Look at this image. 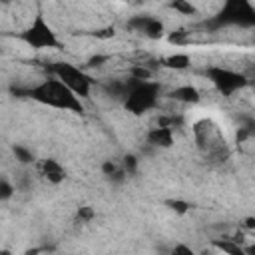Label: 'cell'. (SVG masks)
I'll list each match as a JSON object with an SVG mask.
<instances>
[{
    "instance_id": "obj_1",
    "label": "cell",
    "mask_w": 255,
    "mask_h": 255,
    "mask_svg": "<svg viewBox=\"0 0 255 255\" xmlns=\"http://www.w3.org/2000/svg\"><path fill=\"white\" fill-rule=\"evenodd\" d=\"M191 135L197 149L205 155L209 163L221 165L229 159L231 149L227 145V139L223 135L221 126L211 118H199L191 124Z\"/></svg>"
},
{
    "instance_id": "obj_2",
    "label": "cell",
    "mask_w": 255,
    "mask_h": 255,
    "mask_svg": "<svg viewBox=\"0 0 255 255\" xmlns=\"http://www.w3.org/2000/svg\"><path fill=\"white\" fill-rule=\"evenodd\" d=\"M26 94L34 102H38L42 106H48V108H56V110H64V112H76V114L84 112L82 100L54 76H48V78L40 80L38 84L28 88Z\"/></svg>"
},
{
    "instance_id": "obj_3",
    "label": "cell",
    "mask_w": 255,
    "mask_h": 255,
    "mask_svg": "<svg viewBox=\"0 0 255 255\" xmlns=\"http://www.w3.org/2000/svg\"><path fill=\"white\" fill-rule=\"evenodd\" d=\"M159 98H161L159 82H153V80L139 82V80L129 78V88L124 100V108L133 116H143L159 106Z\"/></svg>"
},
{
    "instance_id": "obj_4",
    "label": "cell",
    "mask_w": 255,
    "mask_h": 255,
    "mask_svg": "<svg viewBox=\"0 0 255 255\" xmlns=\"http://www.w3.org/2000/svg\"><path fill=\"white\" fill-rule=\"evenodd\" d=\"M50 76L58 78L66 88H70L80 100H88L92 96V88L96 80L80 66H74L70 62H54L50 66Z\"/></svg>"
},
{
    "instance_id": "obj_5",
    "label": "cell",
    "mask_w": 255,
    "mask_h": 255,
    "mask_svg": "<svg viewBox=\"0 0 255 255\" xmlns=\"http://www.w3.org/2000/svg\"><path fill=\"white\" fill-rule=\"evenodd\" d=\"M209 24L213 28H221V26L255 28V4L245 0H229L219 6L217 14L211 16Z\"/></svg>"
},
{
    "instance_id": "obj_6",
    "label": "cell",
    "mask_w": 255,
    "mask_h": 255,
    "mask_svg": "<svg viewBox=\"0 0 255 255\" xmlns=\"http://www.w3.org/2000/svg\"><path fill=\"white\" fill-rule=\"evenodd\" d=\"M18 38L32 50H58L60 38L54 32V28L48 24L44 14H34L28 26L18 34Z\"/></svg>"
},
{
    "instance_id": "obj_7",
    "label": "cell",
    "mask_w": 255,
    "mask_h": 255,
    "mask_svg": "<svg viewBox=\"0 0 255 255\" xmlns=\"http://www.w3.org/2000/svg\"><path fill=\"white\" fill-rule=\"evenodd\" d=\"M205 76L211 82V86L215 88V92L225 96V98H231L249 86L241 72L225 68V66H209L205 70Z\"/></svg>"
},
{
    "instance_id": "obj_8",
    "label": "cell",
    "mask_w": 255,
    "mask_h": 255,
    "mask_svg": "<svg viewBox=\"0 0 255 255\" xmlns=\"http://www.w3.org/2000/svg\"><path fill=\"white\" fill-rule=\"evenodd\" d=\"M128 28H131L133 32L141 34L143 38H149V40H159L165 32V26L159 18L155 16H133L128 20Z\"/></svg>"
},
{
    "instance_id": "obj_9",
    "label": "cell",
    "mask_w": 255,
    "mask_h": 255,
    "mask_svg": "<svg viewBox=\"0 0 255 255\" xmlns=\"http://www.w3.org/2000/svg\"><path fill=\"white\" fill-rule=\"evenodd\" d=\"M173 131L175 129L165 128V126H151L145 131V143L149 147H155V149H169L175 143V133Z\"/></svg>"
},
{
    "instance_id": "obj_10",
    "label": "cell",
    "mask_w": 255,
    "mask_h": 255,
    "mask_svg": "<svg viewBox=\"0 0 255 255\" xmlns=\"http://www.w3.org/2000/svg\"><path fill=\"white\" fill-rule=\"evenodd\" d=\"M38 173H40L48 183H52V185H60V183H64L66 177H68L66 167H64L58 159H54V157L42 159V161L38 163Z\"/></svg>"
},
{
    "instance_id": "obj_11",
    "label": "cell",
    "mask_w": 255,
    "mask_h": 255,
    "mask_svg": "<svg viewBox=\"0 0 255 255\" xmlns=\"http://www.w3.org/2000/svg\"><path fill=\"white\" fill-rule=\"evenodd\" d=\"M167 100H171L179 106H195L201 100V92L191 84H181L167 92Z\"/></svg>"
},
{
    "instance_id": "obj_12",
    "label": "cell",
    "mask_w": 255,
    "mask_h": 255,
    "mask_svg": "<svg viewBox=\"0 0 255 255\" xmlns=\"http://www.w3.org/2000/svg\"><path fill=\"white\" fill-rule=\"evenodd\" d=\"M211 245L223 255H247L245 245L241 241H237L233 235H221L217 239H211Z\"/></svg>"
},
{
    "instance_id": "obj_13",
    "label": "cell",
    "mask_w": 255,
    "mask_h": 255,
    "mask_svg": "<svg viewBox=\"0 0 255 255\" xmlns=\"http://www.w3.org/2000/svg\"><path fill=\"white\" fill-rule=\"evenodd\" d=\"M161 66L169 68V70H185L191 66V56L185 54V52H175V54H169L161 60Z\"/></svg>"
},
{
    "instance_id": "obj_14",
    "label": "cell",
    "mask_w": 255,
    "mask_h": 255,
    "mask_svg": "<svg viewBox=\"0 0 255 255\" xmlns=\"http://www.w3.org/2000/svg\"><path fill=\"white\" fill-rule=\"evenodd\" d=\"M167 8H171L179 16H195L197 14V6L191 2H185V0H175V2L167 4Z\"/></svg>"
},
{
    "instance_id": "obj_15",
    "label": "cell",
    "mask_w": 255,
    "mask_h": 255,
    "mask_svg": "<svg viewBox=\"0 0 255 255\" xmlns=\"http://www.w3.org/2000/svg\"><path fill=\"white\" fill-rule=\"evenodd\" d=\"M14 157L18 159V163H22V165H30V163H34V153L32 151H28L26 147H22V145H14Z\"/></svg>"
},
{
    "instance_id": "obj_16",
    "label": "cell",
    "mask_w": 255,
    "mask_h": 255,
    "mask_svg": "<svg viewBox=\"0 0 255 255\" xmlns=\"http://www.w3.org/2000/svg\"><path fill=\"white\" fill-rule=\"evenodd\" d=\"M94 219H96V209H94V207H90V205L78 207V211H76V221H80V223L84 225V223H90V221H94Z\"/></svg>"
},
{
    "instance_id": "obj_17",
    "label": "cell",
    "mask_w": 255,
    "mask_h": 255,
    "mask_svg": "<svg viewBox=\"0 0 255 255\" xmlns=\"http://www.w3.org/2000/svg\"><path fill=\"white\" fill-rule=\"evenodd\" d=\"M169 255H197V251H195L191 245H187V243H183V241H177V243L171 245Z\"/></svg>"
},
{
    "instance_id": "obj_18",
    "label": "cell",
    "mask_w": 255,
    "mask_h": 255,
    "mask_svg": "<svg viewBox=\"0 0 255 255\" xmlns=\"http://www.w3.org/2000/svg\"><path fill=\"white\" fill-rule=\"evenodd\" d=\"M167 42L169 44H175V46H183L189 42V32L187 30H177V32H171L167 36Z\"/></svg>"
},
{
    "instance_id": "obj_19",
    "label": "cell",
    "mask_w": 255,
    "mask_h": 255,
    "mask_svg": "<svg viewBox=\"0 0 255 255\" xmlns=\"http://www.w3.org/2000/svg\"><path fill=\"white\" fill-rule=\"evenodd\" d=\"M14 193H16V185H14V183H10V181L4 177V179L0 181V197H2L4 201H8Z\"/></svg>"
},
{
    "instance_id": "obj_20",
    "label": "cell",
    "mask_w": 255,
    "mask_h": 255,
    "mask_svg": "<svg viewBox=\"0 0 255 255\" xmlns=\"http://www.w3.org/2000/svg\"><path fill=\"white\" fill-rule=\"evenodd\" d=\"M241 231H243V235H247L255 241V217H245L241 221Z\"/></svg>"
},
{
    "instance_id": "obj_21",
    "label": "cell",
    "mask_w": 255,
    "mask_h": 255,
    "mask_svg": "<svg viewBox=\"0 0 255 255\" xmlns=\"http://www.w3.org/2000/svg\"><path fill=\"white\" fill-rule=\"evenodd\" d=\"M122 167L126 169V173H135V169H137V157L131 155V153L124 155V159H122Z\"/></svg>"
},
{
    "instance_id": "obj_22",
    "label": "cell",
    "mask_w": 255,
    "mask_h": 255,
    "mask_svg": "<svg viewBox=\"0 0 255 255\" xmlns=\"http://www.w3.org/2000/svg\"><path fill=\"white\" fill-rule=\"evenodd\" d=\"M167 205L175 211V213H185V211H189V203L187 201H181V199H171V201H167Z\"/></svg>"
},
{
    "instance_id": "obj_23",
    "label": "cell",
    "mask_w": 255,
    "mask_h": 255,
    "mask_svg": "<svg viewBox=\"0 0 255 255\" xmlns=\"http://www.w3.org/2000/svg\"><path fill=\"white\" fill-rule=\"evenodd\" d=\"M245 253H247V255H255V241L245 243Z\"/></svg>"
}]
</instances>
